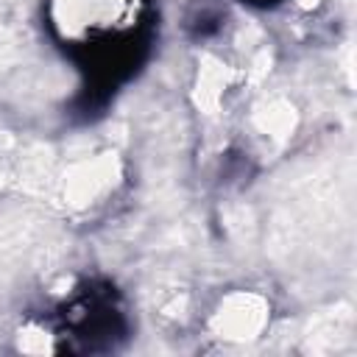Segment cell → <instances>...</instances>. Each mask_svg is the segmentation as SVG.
<instances>
[{
    "label": "cell",
    "instance_id": "cell-1",
    "mask_svg": "<svg viewBox=\"0 0 357 357\" xmlns=\"http://www.w3.org/2000/svg\"><path fill=\"white\" fill-rule=\"evenodd\" d=\"M137 0H53V20L67 39H86L109 33L114 25H126Z\"/></svg>",
    "mask_w": 357,
    "mask_h": 357
},
{
    "label": "cell",
    "instance_id": "cell-2",
    "mask_svg": "<svg viewBox=\"0 0 357 357\" xmlns=\"http://www.w3.org/2000/svg\"><path fill=\"white\" fill-rule=\"evenodd\" d=\"M268 301L257 293H231L212 315V329L226 340H251L268 324Z\"/></svg>",
    "mask_w": 357,
    "mask_h": 357
}]
</instances>
